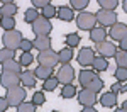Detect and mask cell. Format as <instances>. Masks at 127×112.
Wrapping results in <instances>:
<instances>
[{"label": "cell", "instance_id": "cell-1", "mask_svg": "<svg viewBox=\"0 0 127 112\" xmlns=\"http://www.w3.org/2000/svg\"><path fill=\"white\" fill-rule=\"evenodd\" d=\"M22 39H24V36H22L20 31L10 29V31H5V32H3V36H2V44H3V48H9V49L17 51Z\"/></svg>", "mask_w": 127, "mask_h": 112}, {"label": "cell", "instance_id": "cell-2", "mask_svg": "<svg viewBox=\"0 0 127 112\" xmlns=\"http://www.w3.org/2000/svg\"><path fill=\"white\" fill-rule=\"evenodd\" d=\"M26 87H12V88H7V93H5V99L9 102V107H17L20 102L26 100Z\"/></svg>", "mask_w": 127, "mask_h": 112}, {"label": "cell", "instance_id": "cell-3", "mask_svg": "<svg viewBox=\"0 0 127 112\" xmlns=\"http://www.w3.org/2000/svg\"><path fill=\"white\" fill-rule=\"evenodd\" d=\"M75 20H76V27L81 31H90L97 26V17L92 12H83L81 10L78 15L75 17Z\"/></svg>", "mask_w": 127, "mask_h": 112}, {"label": "cell", "instance_id": "cell-4", "mask_svg": "<svg viewBox=\"0 0 127 112\" xmlns=\"http://www.w3.org/2000/svg\"><path fill=\"white\" fill-rule=\"evenodd\" d=\"M95 17H97V24L98 26H103V27H110L117 22V12L114 10H107V9H100L95 12Z\"/></svg>", "mask_w": 127, "mask_h": 112}, {"label": "cell", "instance_id": "cell-5", "mask_svg": "<svg viewBox=\"0 0 127 112\" xmlns=\"http://www.w3.org/2000/svg\"><path fill=\"white\" fill-rule=\"evenodd\" d=\"M17 85H20V73L2 70V73H0V87L2 88L7 90V88L17 87Z\"/></svg>", "mask_w": 127, "mask_h": 112}, {"label": "cell", "instance_id": "cell-6", "mask_svg": "<svg viewBox=\"0 0 127 112\" xmlns=\"http://www.w3.org/2000/svg\"><path fill=\"white\" fill-rule=\"evenodd\" d=\"M32 32L36 34V36H42V34H51V31H53V26H51V22H49V19H46V17H42V15H39L37 19L34 20L32 24Z\"/></svg>", "mask_w": 127, "mask_h": 112}, {"label": "cell", "instance_id": "cell-7", "mask_svg": "<svg viewBox=\"0 0 127 112\" xmlns=\"http://www.w3.org/2000/svg\"><path fill=\"white\" fill-rule=\"evenodd\" d=\"M37 61L39 65H46V66H56L59 63V58H58V53L54 49H46V51H39V56H37Z\"/></svg>", "mask_w": 127, "mask_h": 112}, {"label": "cell", "instance_id": "cell-8", "mask_svg": "<svg viewBox=\"0 0 127 112\" xmlns=\"http://www.w3.org/2000/svg\"><path fill=\"white\" fill-rule=\"evenodd\" d=\"M95 44H97V53L100 56H103V58H114V54L117 51V46L112 41L103 39V41H100V42H95Z\"/></svg>", "mask_w": 127, "mask_h": 112}, {"label": "cell", "instance_id": "cell-9", "mask_svg": "<svg viewBox=\"0 0 127 112\" xmlns=\"http://www.w3.org/2000/svg\"><path fill=\"white\" fill-rule=\"evenodd\" d=\"M93 58H95V51L92 49V48H88V46H83V48L78 51L76 61H78L80 66H92Z\"/></svg>", "mask_w": 127, "mask_h": 112}, {"label": "cell", "instance_id": "cell-10", "mask_svg": "<svg viewBox=\"0 0 127 112\" xmlns=\"http://www.w3.org/2000/svg\"><path fill=\"white\" fill-rule=\"evenodd\" d=\"M58 80H59V83H73V80H75V68L69 65V63H66V65H63L61 68H59V71H58Z\"/></svg>", "mask_w": 127, "mask_h": 112}, {"label": "cell", "instance_id": "cell-11", "mask_svg": "<svg viewBox=\"0 0 127 112\" xmlns=\"http://www.w3.org/2000/svg\"><path fill=\"white\" fill-rule=\"evenodd\" d=\"M76 99H78L81 107H85V105H95V104L98 102L97 93L92 92V90H88V88H81V92L76 93Z\"/></svg>", "mask_w": 127, "mask_h": 112}, {"label": "cell", "instance_id": "cell-12", "mask_svg": "<svg viewBox=\"0 0 127 112\" xmlns=\"http://www.w3.org/2000/svg\"><path fill=\"white\" fill-rule=\"evenodd\" d=\"M108 36H110V39H114V41H122L124 37H127V26L124 22H119L117 20L114 26H110Z\"/></svg>", "mask_w": 127, "mask_h": 112}, {"label": "cell", "instance_id": "cell-13", "mask_svg": "<svg viewBox=\"0 0 127 112\" xmlns=\"http://www.w3.org/2000/svg\"><path fill=\"white\" fill-rule=\"evenodd\" d=\"M37 83V76L36 73L31 70H22L20 71V85L26 87V88H34Z\"/></svg>", "mask_w": 127, "mask_h": 112}, {"label": "cell", "instance_id": "cell-14", "mask_svg": "<svg viewBox=\"0 0 127 112\" xmlns=\"http://www.w3.org/2000/svg\"><path fill=\"white\" fill-rule=\"evenodd\" d=\"M100 104H102V107H105V109H114V107H117V93L112 92V90L107 92V93H102Z\"/></svg>", "mask_w": 127, "mask_h": 112}, {"label": "cell", "instance_id": "cell-15", "mask_svg": "<svg viewBox=\"0 0 127 112\" xmlns=\"http://www.w3.org/2000/svg\"><path fill=\"white\" fill-rule=\"evenodd\" d=\"M56 17L59 20H63V22H71V20L75 19V10L71 9V7H68V5H61L56 10Z\"/></svg>", "mask_w": 127, "mask_h": 112}, {"label": "cell", "instance_id": "cell-16", "mask_svg": "<svg viewBox=\"0 0 127 112\" xmlns=\"http://www.w3.org/2000/svg\"><path fill=\"white\" fill-rule=\"evenodd\" d=\"M97 76V71L95 70H88V68H83V70H80L78 73V81H80V85H81V88H85L90 81L93 80Z\"/></svg>", "mask_w": 127, "mask_h": 112}, {"label": "cell", "instance_id": "cell-17", "mask_svg": "<svg viewBox=\"0 0 127 112\" xmlns=\"http://www.w3.org/2000/svg\"><path fill=\"white\" fill-rule=\"evenodd\" d=\"M88 32H90V41H93V42H100V41L107 39V27H103V26H95Z\"/></svg>", "mask_w": 127, "mask_h": 112}, {"label": "cell", "instance_id": "cell-18", "mask_svg": "<svg viewBox=\"0 0 127 112\" xmlns=\"http://www.w3.org/2000/svg\"><path fill=\"white\" fill-rule=\"evenodd\" d=\"M34 48L37 51H46L51 48V37L49 34H42V36H36V39L32 41Z\"/></svg>", "mask_w": 127, "mask_h": 112}, {"label": "cell", "instance_id": "cell-19", "mask_svg": "<svg viewBox=\"0 0 127 112\" xmlns=\"http://www.w3.org/2000/svg\"><path fill=\"white\" fill-rule=\"evenodd\" d=\"M19 7L15 5V2H10V3H2L0 5V17H15Z\"/></svg>", "mask_w": 127, "mask_h": 112}, {"label": "cell", "instance_id": "cell-20", "mask_svg": "<svg viewBox=\"0 0 127 112\" xmlns=\"http://www.w3.org/2000/svg\"><path fill=\"white\" fill-rule=\"evenodd\" d=\"M92 68L97 71V73H102V71L108 70V58H103V56H95L93 58V63H92Z\"/></svg>", "mask_w": 127, "mask_h": 112}, {"label": "cell", "instance_id": "cell-21", "mask_svg": "<svg viewBox=\"0 0 127 112\" xmlns=\"http://www.w3.org/2000/svg\"><path fill=\"white\" fill-rule=\"evenodd\" d=\"M53 71H54V68L53 66H46V65H39L36 70H34V73H36V76H37V80H46V78H49L51 75H53Z\"/></svg>", "mask_w": 127, "mask_h": 112}, {"label": "cell", "instance_id": "cell-22", "mask_svg": "<svg viewBox=\"0 0 127 112\" xmlns=\"http://www.w3.org/2000/svg\"><path fill=\"white\" fill-rule=\"evenodd\" d=\"M2 70L20 73V71H22V65H20L19 61H15V58H10V60H7V61H3V63H2Z\"/></svg>", "mask_w": 127, "mask_h": 112}, {"label": "cell", "instance_id": "cell-23", "mask_svg": "<svg viewBox=\"0 0 127 112\" xmlns=\"http://www.w3.org/2000/svg\"><path fill=\"white\" fill-rule=\"evenodd\" d=\"M59 85V80L58 76H49V78H46V80H42V90L44 92H54L56 88H58Z\"/></svg>", "mask_w": 127, "mask_h": 112}, {"label": "cell", "instance_id": "cell-24", "mask_svg": "<svg viewBox=\"0 0 127 112\" xmlns=\"http://www.w3.org/2000/svg\"><path fill=\"white\" fill-rule=\"evenodd\" d=\"M58 58H59V63H61V65L69 63V61L73 60V48L66 46V48H63L61 51H58Z\"/></svg>", "mask_w": 127, "mask_h": 112}, {"label": "cell", "instance_id": "cell-25", "mask_svg": "<svg viewBox=\"0 0 127 112\" xmlns=\"http://www.w3.org/2000/svg\"><path fill=\"white\" fill-rule=\"evenodd\" d=\"M76 87L73 85V83H64L63 85V90H61V97L63 99H73V97H76Z\"/></svg>", "mask_w": 127, "mask_h": 112}, {"label": "cell", "instance_id": "cell-26", "mask_svg": "<svg viewBox=\"0 0 127 112\" xmlns=\"http://www.w3.org/2000/svg\"><path fill=\"white\" fill-rule=\"evenodd\" d=\"M85 88H88V90H92V92H95V93H100V92L103 90V80H102L100 76H95V78L90 81Z\"/></svg>", "mask_w": 127, "mask_h": 112}, {"label": "cell", "instance_id": "cell-27", "mask_svg": "<svg viewBox=\"0 0 127 112\" xmlns=\"http://www.w3.org/2000/svg\"><path fill=\"white\" fill-rule=\"evenodd\" d=\"M114 58H115L117 66H124V68H127V51L119 49V48H117L115 54H114Z\"/></svg>", "mask_w": 127, "mask_h": 112}, {"label": "cell", "instance_id": "cell-28", "mask_svg": "<svg viewBox=\"0 0 127 112\" xmlns=\"http://www.w3.org/2000/svg\"><path fill=\"white\" fill-rule=\"evenodd\" d=\"M39 15H41L39 10L36 9V7H31V9H27L26 12H24V20H26L27 24H32V22L37 19Z\"/></svg>", "mask_w": 127, "mask_h": 112}, {"label": "cell", "instance_id": "cell-29", "mask_svg": "<svg viewBox=\"0 0 127 112\" xmlns=\"http://www.w3.org/2000/svg\"><path fill=\"white\" fill-rule=\"evenodd\" d=\"M80 41H81V37H80V34H76V32H69L68 36L64 37V42H66V46H69V48L80 46Z\"/></svg>", "mask_w": 127, "mask_h": 112}, {"label": "cell", "instance_id": "cell-30", "mask_svg": "<svg viewBox=\"0 0 127 112\" xmlns=\"http://www.w3.org/2000/svg\"><path fill=\"white\" fill-rule=\"evenodd\" d=\"M56 10H58V7H54L53 3H48L41 9V15L46 19H53V17H56Z\"/></svg>", "mask_w": 127, "mask_h": 112}, {"label": "cell", "instance_id": "cell-31", "mask_svg": "<svg viewBox=\"0 0 127 112\" xmlns=\"http://www.w3.org/2000/svg\"><path fill=\"white\" fill-rule=\"evenodd\" d=\"M0 27L3 31L15 29V17H0Z\"/></svg>", "mask_w": 127, "mask_h": 112}, {"label": "cell", "instance_id": "cell-32", "mask_svg": "<svg viewBox=\"0 0 127 112\" xmlns=\"http://www.w3.org/2000/svg\"><path fill=\"white\" fill-rule=\"evenodd\" d=\"M32 104L36 105V107H41V105H44L46 104V95H44V90H39V92H34L32 93Z\"/></svg>", "mask_w": 127, "mask_h": 112}, {"label": "cell", "instance_id": "cell-33", "mask_svg": "<svg viewBox=\"0 0 127 112\" xmlns=\"http://www.w3.org/2000/svg\"><path fill=\"white\" fill-rule=\"evenodd\" d=\"M88 3H90V0H69V7L73 10H78V12L85 10L88 7Z\"/></svg>", "mask_w": 127, "mask_h": 112}, {"label": "cell", "instance_id": "cell-34", "mask_svg": "<svg viewBox=\"0 0 127 112\" xmlns=\"http://www.w3.org/2000/svg\"><path fill=\"white\" fill-rule=\"evenodd\" d=\"M100 9H107V10H115L119 5V0H97Z\"/></svg>", "mask_w": 127, "mask_h": 112}, {"label": "cell", "instance_id": "cell-35", "mask_svg": "<svg viewBox=\"0 0 127 112\" xmlns=\"http://www.w3.org/2000/svg\"><path fill=\"white\" fill-rule=\"evenodd\" d=\"M36 105L32 104V102H20L19 105H17V112H36Z\"/></svg>", "mask_w": 127, "mask_h": 112}, {"label": "cell", "instance_id": "cell-36", "mask_svg": "<svg viewBox=\"0 0 127 112\" xmlns=\"http://www.w3.org/2000/svg\"><path fill=\"white\" fill-rule=\"evenodd\" d=\"M10 58H15V51L9 49V48H2V49H0V65H2L3 61L10 60Z\"/></svg>", "mask_w": 127, "mask_h": 112}, {"label": "cell", "instance_id": "cell-37", "mask_svg": "<svg viewBox=\"0 0 127 112\" xmlns=\"http://www.w3.org/2000/svg\"><path fill=\"white\" fill-rule=\"evenodd\" d=\"M110 90L115 92V93H126L127 92V81H115V83H112V87H110Z\"/></svg>", "mask_w": 127, "mask_h": 112}, {"label": "cell", "instance_id": "cell-38", "mask_svg": "<svg viewBox=\"0 0 127 112\" xmlns=\"http://www.w3.org/2000/svg\"><path fill=\"white\" fill-rule=\"evenodd\" d=\"M114 76H115L117 81H127V68L117 66V70L114 71Z\"/></svg>", "mask_w": 127, "mask_h": 112}, {"label": "cell", "instance_id": "cell-39", "mask_svg": "<svg viewBox=\"0 0 127 112\" xmlns=\"http://www.w3.org/2000/svg\"><path fill=\"white\" fill-rule=\"evenodd\" d=\"M32 61H34V56L31 54V51H27V53H22V54H20L19 63L22 65V66H31V65H32Z\"/></svg>", "mask_w": 127, "mask_h": 112}, {"label": "cell", "instance_id": "cell-40", "mask_svg": "<svg viewBox=\"0 0 127 112\" xmlns=\"http://www.w3.org/2000/svg\"><path fill=\"white\" fill-rule=\"evenodd\" d=\"M32 48H34V44H32V41H31V39H22V41H20V46H19V49L22 51V53H27V51H32Z\"/></svg>", "mask_w": 127, "mask_h": 112}, {"label": "cell", "instance_id": "cell-41", "mask_svg": "<svg viewBox=\"0 0 127 112\" xmlns=\"http://www.w3.org/2000/svg\"><path fill=\"white\" fill-rule=\"evenodd\" d=\"M31 2H32V5H34L36 9H42L44 5L51 3V0H31Z\"/></svg>", "mask_w": 127, "mask_h": 112}, {"label": "cell", "instance_id": "cell-42", "mask_svg": "<svg viewBox=\"0 0 127 112\" xmlns=\"http://www.w3.org/2000/svg\"><path fill=\"white\" fill-rule=\"evenodd\" d=\"M9 109V102H7V99L5 97H0V112H5Z\"/></svg>", "mask_w": 127, "mask_h": 112}, {"label": "cell", "instance_id": "cell-43", "mask_svg": "<svg viewBox=\"0 0 127 112\" xmlns=\"http://www.w3.org/2000/svg\"><path fill=\"white\" fill-rule=\"evenodd\" d=\"M119 49L127 51V37H124L122 41H119Z\"/></svg>", "mask_w": 127, "mask_h": 112}, {"label": "cell", "instance_id": "cell-44", "mask_svg": "<svg viewBox=\"0 0 127 112\" xmlns=\"http://www.w3.org/2000/svg\"><path fill=\"white\" fill-rule=\"evenodd\" d=\"M119 111H120V112H127V100L122 102V105L119 107Z\"/></svg>", "mask_w": 127, "mask_h": 112}, {"label": "cell", "instance_id": "cell-45", "mask_svg": "<svg viewBox=\"0 0 127 112\" xmlns=\"http://www.w3.org/2000/svg\"><path fill=\"white\" fill-rule=\"evenodd\" d=\"M122 9H124V12L127 14V0H122Z\"/></svg>", "mask_w": 127, "mask_h": 112}, {"label": "cell", "instance_id": "cell-46", "mask_svg": "<svg viewBox=\"0 0 127 112\" xmlns=\"http://www.w3.org/2000/svg\"><path fill=\"white\" fill-rule=\"evenodd\" d=\"M10 2H15V0H0V3H10Z\"/></svg>", "mask_w": 127, "mask_h": 112}]
</instances>
